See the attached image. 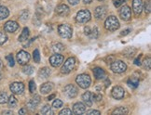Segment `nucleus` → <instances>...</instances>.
<instances>
[{
  "label": "nucleus",
  "mask_w": 151,
  "mask_h": 115,
  "mask_svg": "<svg viewBox=\"0 0 151 115\" xmlns=\"http://www.w3.org/2000/svg\"><path fill=\"white\" fill-rule=\"evenodd\" d=\"M18 28H19V24L17 23L16 21H7L5 23V25H4L5 31L8 32V33H14Z\"/></svg>",
  "instance_id": "obj_14"
},
{
  "label": "nucleus",
  "mask_w": 151,
  "mask_h": 115,
  "mask_svg": "<svg viewBox=\"0 0 151 115\" xmlns=\"http://www.w3.org/2000/svg\"><path fill=\"white\" fill-rule=\"evenodd\" d=\"M19 114H26V109H24V108L21 109L19 111Z\"/></svg>",
  "instance_id": "obj_47"
},
{
  "label": "nucleus",
  "mask_w": 151,
  "mask_h": 115,
  "mask_svg": "<svg viewBox=\"0 0 151 115\" xmlns=\"http://www.w3.org/2000/svg\"><path fill=\"white\" fill-rule=\"evenodd\" d=\"M29 37V29L27 27H25L24 30H22L21 35L19 36V41L20 42H24V41H26Z\"/></svg>",
  "instance_id": "obj_24"
},
{
  "label": "nucleus",
  "mask_w": 151,
  "mask_h": 115,
  "mask_svg": "<svg viewBox=\"0 0 151 115\" xmlns=\"http://www.w3.org/2000/svg\"><path fill=\"white\" fill-rule=\"evenodd\" d=\"M1 79H2V73L0 72V80H1Z\"/></svg>",
  "instance_id": "obj_54"
},
{
  "label": "nucleus",
  "mask_w": 151,
  "mask_h": 115,
  "mask_svg": "<svg viewBox=\"0 0 151 115\" xmlns=\"http://www.w3.org/2000/svg\"><path fill=\"white\" fill-rule=\"evenodd\" d=\"M104 27H106V30H108L110 32L117 31L119 28V21L117 19V17L109 16L106 20V22H104Z\"/></svg>",
  "instance_id": "obj_1"
},
{
  "label": "nucleus",
  "mask_w": 151,
  "mask_h": 115,
  "mask_svg": "<svg viewBox=\"0 0 151 115\" xmlns=\"http://www.w3.org/2000/svg\"><path fill=\"white\" fill-rule=\"evenodd\" d=\"M8 40V36L7 34L3 32H0V45H3L4 43L7 42Z\"/></svg>",
  "instance_id": "obj_36"
},
{
  "label": "nucleus",
  "mask_w": 151,
  "mask_h": 115,
  "mask_svg": "<svg viewBox=\"0 0 151 115\" xmlns=\"http://www.w3.org/2000/svg\"><path fill=\"white\" fill-rule=\"evenodd\" d=\"M37 89V85H36V83L33 80H31L30 82H29V91H30V93H34L35 91Z\"/></svg>",
  "instance_id": "obj_35"
},
{
  "label": "nucleus",
  "mask_w": 151,
  "mask_h": 115,
  "mask_svg": "<svg viewBox=\"0 0 151 115\" xmlns=\"http://www.w3.org/2000/svg\"><path fill=\"white\" fill-rule=\"evenodd\" d=\"M77 21L80 23H86L91 20V12L88 9H82L79 10L77 14Z\"/></svg>",
  "instance_id": "obj_6"
},
{
  "label": "nucleus",
  "mask_w": 151,
  "mask_h": 115,
  "mask_svg": "<svg viewBox=\"0 0 151 115\" xmlns=\"http://www.w3.org/2000/svg\"><path fill=\"white\" fill-rule=\"evenodd\" d=\"M55 97V95L54 94H52V95H50V97H48V100H51L52 99H54Z\"/></svg>",
  "instance_id": "obj_49"
},
{
  "label": "nucleus",
  "mask_w": 151,
  "mask_h": 115,
  "mask_svg": "<svg viewBox=\"0 0 151 115\" xmlns=\"http://www.w3.org/2000/svg\"><path fill=\"white\" fill-rule=\"evenodd\" d=\"M86 111V105L81 102H78L73 106V113L74 114H83Z\"/></svg>",
  "instance_id": "obj_16"
},
{
  "label": "nucleus",
  "mask_w": 151,
  "mask_h": 115,
  "mask_svg": "<svg viewBox=\"0 0 151 115\" xmlns=\"http://www.w3.org/2000/svg\"><path fill=\"white\" fill-rule=\"evenodd\" d=\"M99 1H104V0H99Z\"/></svg>",
  "instance_id": "obj_55"
},
{
  "label": "nucleus",
  "mask_w": 151,
  "mask_h": 115,
  "mask_svg": "<svg viewBox=\"0 0 151 115\" xmlns=\"http://www.w3.org/2000/svg\"><path fill=\"white\" fill-rule=\"evenodd\" d=\"M111 94H112V97L115 99L119 100V99H122L124 97L125 91L122 87H121V86H115L111 91Z\"/></svg>",
  "instance_id": "obj_12"
},
{
  "label": "nucleus",
  "mask_w": 151,
  "mask_h": 115,
  "mask_svg": "<svg viewBox=\"0 0 151 115\" xmlns=\"http://www.w3.org/2000/svg\"><path fill=\"white\" fill-rule=\"evenodd\" d=\"M53 84L52 83H45L43 84H41V86H40V92L43 94V95H46V94H49L50 92L53 89Z\"/></svg>",
  "instance_id": "obj_20"
},
{
  "label": "nucleus",
  "mask_w": 151,
  "mask_h": 115,
  "mask_svg": "<svg viewBox=\"0 0 151 115\" xmlns=\"http://www.w3.org/2000/svg\"><path fill=\"white\" fill-rule=\"evenodd\" d=\"M73 112L70 109H63L60 111V115H71Z\"/></svg>",
  "instance_id": "obj_41"
},
{
  "label": "nucleus",
  "mask_w": 151,
  "mask_h": 115,
  "mask_svg": "<svg viewBox=\"0 0 151 115\" xmlns=\"http://www.w3.org/2000/svg\"><path fill=\"white\" fill-rule=\"evenodd\" d=\"M93 74H94V77L97 80L106 79V72H104L102 68H99V67H96L93 69Z\"/></svg>",
  "instance_id": "obj_19"
},
{
  "label": "nucleus",
  "mask_w": 151,
  "mask_h": 115,
  "mask_svg": "<svg viewBox=\"0 0 151 115\" xmlns=\"http://www.w3.org/2000/svg\"><path fill=\"white\" fill-rule=\"evenodd\" d=\"M131 16H132V9L129 6H123L122 8L120 9L119 10V17L123 21H129L131 19Z\"/></svg>",
  "instance_id": "obj_10"
},
{
  "label": "nucleus",
  "mask_w": 151,
  "mask_h": 115,
  "mask_svg": "<svg viewBox=\"0 0 151 115\" xmlns=\"http://www.w3.org/2000/svg\"><path fill=\"white\" fill-rule=\"evenodd\" d=\"M28 16H29L28 11H27V10H24V11H22V12L21 13V20H22V21H26V20L28 19Z\"/></svg>",
  "instance_id": "obj_42"
},
{
  "label": "nucleus",
  "mask_w": 151,
  "mask_h": 115,
  "mask_svg": "<svg viewBox=\"0 0 151 115\" xmlns=\"http://www.w3.org/2000/svg\"><path fill=\"white\" fill-rule=\"evenodd\" d=\"M79 1H80V0H68V2L70 3L71 5H73V6L78 4V3H79Z\"/></svg>",
  "instance_id": "obj_46"
},
{
  "label": "nucleus",
  "mask_w": 151,
  "mask_h": 115,
  "mask_svg": "<svg viewBox=\"0 0 151 115\" xmlns=\"http://www.w3.org/2000/svg\"><path fill=\"white\" fill-rule=\"evenodd\" d=\"M76 82H77V84L80 86L81 88L86 89L91 85V77L88 75V74L82 73V74H79V75L77 77Z\"/></svg>",
  "instance_id": "obj_3"
},
{
  "label": "nucleus",
  "mask_w": 151,
  "mask_h": 115,
  "mask_svg": "<svg viewBox=\"0 0 151 115\" xmlns=\"http://www.w3.org/2000/svg\"><path fill=\"white\" fill-rule=\"evenodd\" d=\"M52 49H53L54 52L60 53L62 51L65 50V45H63L62 43H55L52 45Z\"/></svg>",
  "instance_id": "obj_25"
},
{
  "label": "nucleus",
  "mask_w": 151,
  "mask_h": 115,
  "mask_svg": "<svg viewBox=\"0 0 151 115\" xmlns=\"http://www.w3.org/2000/svg\"><path fill=\"white\" fill-rule=\"evenodd\" d=\"M6 59H7V60H8V62H9V65L10 67H13V66H14L15 62H14V59H13V56H12V55H11V54L8 55L7 57H6Z\"/></svg>",
  "instance_id": "obj_38"
},
{
  "label": "nucleus",
  "mask_w": 151,
  "mask_h": 115,
  "mask_svg": "<svg viewBox=\"0 0 151 115\" xmlns=\"http://www.w3.org/2000/svg\"><path fill=\"white\" fill-rule=\"evenodd\" d=\"M30 59H31L30 54L24 50H21L18 52V54H17V61H18L20 65L27 64L29 60H30Z\"/></svg>",
  "instance_id": "obj_7"
},
{
  "label": "nucleus",
  "mask_w": 151,
  "mask_h": 115,
  "mask_svg": "<svg viewBox=\"0 0 151 115\" xmlns=\"http://www.w3.org/2000/svg\"><path fill=\"white\" fill-rule=\"evenodd\" d=\"M123 3V0H114V6L116 8H119L120 7L121 5Z\"/></svg>",
  "instance_id": "obj_44"
},
{
  "label": "nucleus",
  "mask_w": 151,
  "mask_h": 115,
  "mask_svg": "<svg viewBox=\"0 0 151 115\" xmlns=\"http://www.w3.org/2000/svg\"><path fill=\"white\" fill-rule=\"evenodd\" d=\"M150 10H151V4H150V0H147L145 3V11L146 13H150Z\"/></svg>",
  "instance_id": "obj_40"
},
{
  "label": "nucleus",
  "mask_w": 151,
  "mask_h": 115,
  "mask_svg": "<svg viewBox=\"0 0 151 115\" xmlns=\"http://www.w3.org/2000/svg\"><path fill=\"white\" fill-rule=\"evenodd\" d=\"M1 66H2V60H0V67H1Z\"/></svg>",
  "instance_id": "obj_53"
},
{
  "label": "nucleus",
  "mask_w": 151,
  "mask_h": 115,
  "mask_svg": "<svg viewBox=\"0 0 151 115\" xmlns=\"http://www.w3.org/2000/svg\"><path fill=\"white\" fill-rule=\"evenodd\" d=\"M50 75V70L47 67H44L42 69H40L38 72V76L42 79H47Z\"/></svg>",
  "instance_id": "obj_22"
},
{
  "label": "nucleus",
  "mask_w": 151,
  "mask_h": 115,
  "mask_svg": "<svg viewBox=\"0 0 151 115\" xmlns=\"http://www.w3.org/2000/svg\"><path fill=\"white\" fill-rule=\"evenodd\" d=\"M106 13H107V9L106 7H104V6H99V7H97L94 10V16L98 20L104 19V17L106 16Z\"/></svg>",
  "instance_id": "obj_13"
},
{
  "label": "nucleus",
  "mask_w": 151,
  "mask_h": 115,
  "mask_svg": "<svg viewBox=\"0 0 151 115\" xmlns=\"http://www.w3.org/2000/svg\"><path fill=\"white\" fill-rule=\"evenodd\" d=\"M128 84H129V86H131L132 88H136L139 84V80L135 77H131L128 80Z\"/></svg>",
  "instance_id": "obj_26"
},
{
  "label": "nucleus",
  "mask_w": 151,
  "mask_h": 115,
  "mask_svg": "<svg viewBox=\"0 0 151 115\" xmlns=\"http://www.w3.org/2000/svg\"><path fill=\"white\" fill-rule=\"evenodd\" d=\"M103 99V97L102 95L100 94H95V95H91V99L93 100V101H96V102H99L101 101Z\"/></svg>",
  "instance_id": "obj_39"
},
{
  "label": "nucleus",
  "mask_w": 151,
  "mask_h": 115,
  "mask_svg": "<svg viewBox=\"0 0 151 115\" xmlns=\"http://www.w3.org/2000/svg\"><path fill=\"white\" fill-rule=\"evenodd\" d=\"M22 72L26 74V75H31V74H33V72H34V67L31 65L25 64V66L22 68Z\"/></svg>",
  "instance_id": "obj_27"
},
{
  "label": "nucleus",
  "mask_w": 151,
  "mask_h": 115,
  "mask_svg": "<svg viewBox=\"0 0 151 115\" xmlns=\"http://www.w3.org/2000/svg\"><path fill=\"white\" fill-rule=\"evenodd\" d=\"M85 112H86V114H89V115H100L101 114V112L99 111H95V110H90Z\"/></svg>",
  "instance_id": "obj_43"
},
{
  "label": "nucleus",
  "mask_w": 151,
  "mask_h": 115,
  "mask_svg": "<svg viewBox=\"0 0 151 115\" xmlns=\"http://www.w3.org/2000/svg\"><path fill=\"white\" fill-rule=\"evenodd\" d=\"M52 107L55 109H59L61 107H63V101L61 99H55L52 103Z\"/></svg>",
  "instance_id": "obj_37"
},
{
  "label": "nucleus",
  "mask_w": 151,
  "mask_h": 115,
  "mask_svg": "<svg viewBox=\"0 0 151 115\" xmlns=\"http://www.w3.org/2000/svg\"><path fill=\"white\" fill-rule=\"evenodd\" d=\"M91 93L90 91H87L82 95V99L83 102L85 103V105H87L88 107H91L92 105V99H91Z\"/></svg>",
  "instance_id": "obj_21"
},
{
  "label": "nucleus",
  "mask_w": 151,
  "mask_h": 115,
  "mask_svg": "<svg viewBox=\"0 0 151 115\" xmlns=\"http://www.w3.org/2000/svg\"><path fill=\"white\" fill-rule=\"evenodd\" d=\"M98 35H99V31H98L97 27H93V28H91V32L89 34V37L91 38H97Z\"/></svg>",
  "instance_id": "obj_31"
},
{
  "label": "nucleus",
  "mask_w": 151,
  "mask_h": 115,
  "mask_svg": "<svg viewBox=\"0 0 151 115\" xmlns=\"http://www.w3.org/2000/svg\"><path fill=\"white\" fill-rule=\"evenodd\" d=\"M9 15V10L8 9V8L4 7V6H0V21L8 18Z\"/></svg>",
  "instance_id": "obj_23"
},
{
  "label": "nucleus",
  "mask_w": 151,
  "mask_h": 115,
  "mask_svg": "<svg viewBox=\"0 0 151 115\" xmlns=\"http://www.w3.org/2000/svg\"><path fill=\"white\" fill-rule=\"evenodd\" d=\"M63 55H60V54H55V55H52L50 58V63L52 67H59L62 63L63 62Z\"/></svg>",
  "instance_id": "obj_11"
},
{
  "label": "nucleus",
  "mask_w": 151,
  "mask_h": 115,
  "mask_svg": "<svg viewBox=\"0 0 151 115\" xmlns=\"http://www.w3.org/2000/svg\"><path fill=\"white\" fill-rule=\"evenodd\" d=\"M8 99H9V97L7 93H6V92H1V93H0V103H1V104H5V103L8 102Z\"/></svg>",
  "instance_id": "obj_32"
},
{
  "label": "nucleus",
  "mask_w": 151,
  "mask_h": 115,
  "mask_svg": "<svg viewBox=\"0 0 151 115\" xmlns=\"http://www.w3.org/2000/svg\"><path fill=\"white\" fill-rule=\"evenodd\" d=\"M33 58H34V60H35V62H36V63H39L40 62V53H39L38 49H35L34 50Z\"/></svg>",
  "instance_id": "obj_33"
},
{
  "label": "nucleus",
  "mask_w": 151,
  "mask_h": 115,
  "mask_svg": "<svg viewBox=\"0 0 151 115\" xmlns=\"http://www.w3.org/2000/svg\"><path fill=\"white\" fill-rule=\"evenodd\" d=\"M40 101H41L40 97L38 95H36L34 97H32L30 100H29V102L27 103V106L30 110H35V109H36L37 107V105L40 103Z\"/></svg>",
  "instance_id": "obj_17"
},
{
  "label": "nucleus",
  "mask_w": 151,
  "mask_h": 115,
  "mask_svg": "<svg viewBox=\"0 0 151 115\" xmlns=\"http://www.w3.org/2000/svg\"><path fill=\"white\" fill-rule=\"evenodd\" d=\"M110 68L115 73H122L127 70V65L121 60H116L112 63Z\"/></svg>",
  "instance_id": "obj_5"
},
{
  "label": "nucleus",
  "mask_w": 151,
  "mask_h": 115,
  "mask_svg": "<svg viewBox=\"0 0 151 115\" xmlns=\"http://www.w3.org/2000/svg\"><path fill=\"white\" fill-rule=\"evenodd\" d=\"M17 99H16V97L13 96V95H11L9 97V99H8V104H9V107L10 108H15L17 106Z\"/></svg>",
  "instance_id": "obj_28"
},
{
  "label": "nucleus",
  "mask_w": 151,
  "mask_h": 115,
  "mask_svg": "<svg viewBox=\"0 0 151 115\" xmlns=\"http://www.w3.org/2000/svg\"><path fill=\"white\" fill-rule=\"evenodd\" d=\"M144 7V3L142 0H133L132 1V9L136 15H140Z\"/></svg>",
  "instance_id": "obj_15"
},
{
  "label": "nucleus",
  "mask_w": 151,
  "mask_h": 115,
  "mask_svg": "<svg viewBox=\"0 0 151 115\" xmlns=\"http://www.w3.org/2000/svg\"><path fill=\"white\" fill-rule=\"evenodd\" d=\"M3 114H13V112L10 111H3Z\"/></svg>",
  "instance_id": "obj_50"
},
{
  "label": "nucleus",
  "mask_w": 151,
  "mask_h": 115,
  "mask_svg": "<svg viewBox=\"0 0 151 115\" xmlns=\"http://www.w3.org/2000/svg\"><path fill=\"white\" fill-rule=\"evenodd\" d=\"M56 13L58 15H61V16H66L68 15L69 11H70V9H69L68 6L63 4V5H59L58 7L56 8Z\"/></svg>",
  "instance_id": "obj_18"
},
{
  "label": "nucleus",
  "mask_w": 151,
  "mask_h": 115,
  "mask_svg": "<svg viewBox=\"0 0 151 115\" xmlns=\"http://www.w3.org/2000/svg\"><path fill=\"white\" fill-rule=\"evenodd\" d=\"M76 66V60L75 58H69V59L66 60V61L65 62V64L61 69V72L63 74H68L69 72H71L74 68Z\"/></svg>",
  "instance_id": "obj_4"
},
{
  "label": "nucleus",
  "mask_w": 151,
  "mask_h": 115,
  "mask_svg": "<svg viewBox=\"0 0 151 115\" xmlns=\"http://www.w3.org/2000/svg\"><path fill=\"white\" fill-rule=\"evenodd\" d=\"M131 33V29H126V30H124V31H122L120 33V35L121 36H125V35H128Z\"/></svg>",
  "instance_id": "obj_45"
},
{
  "label": "nucleus",
  "mask_w": 151,
  "mask_h": 115,
  "mask_svg": "<svg viewBox=\"0 0 151 115\" xmlns=\"http://www.w3.org/2000/svg\"><path fill=\"white\" fill-rule=\"evenodd\" d=\"M58 33H59L61 37L69 39L73 35V29L68 24H61L58 27Z\"/></svg>",
  "instance_id": "obj_2"
},
{
  "label": "nucleus",
  "mask_w": 151,
  "mask_h": 115,
  "mask_svg": "<svg viewBox=\"0 0 151 115\" xmlns=\"http://www.w3.org/2000/svg\"><path fill=\"white\" fill-rule=\"evenodd\" d=\"M63 93H65V95L67 97H69V99H74V97H76L78 96V90L75 85L67 84L65 87V89H63Z\"/></svg>",
  "instance_id": "obj_8"
},
{
  "label": "nucleus",
  "mask_w": 151,
  "mask_h": 115,
  "mask_svg": "<svg viewBox=\"0 0 151 115\" xmlns=\"http://www.w3.org/2000/svg\"><path fill=\"white\" fill-rule=\"evenodd\" d=\"M41 113L44 115H51L53 114V111H52L50 106L49 105H45L42 109H41Z\"/></svg>",
  "instance_id": "obj_30"
},
{
  "label": "nucleus",
  "mask_w": 151,
  "mask_h": 115,
  "mask_svg": "<svg viewBox=\"0 0 151 115\" xmlns=\"http://www.w3.org/2000/svg\"><path fill=\"white\" fill-rule=\"evenodd\" d=\"M127 113H128V109L125 107H119L113 111V114H118V115L127 114Z\"/></svg>",
  "instance_id": "obj_29"
},
{
  "label": "nucleus",
  "mask_w": 151,
  "mask_h": 115,
  "mask_svg": "<svg viewBox=\"0 0 151 115\" xmlns=\"http://www.w3.org/2000/svg\"><path fill=\"white\" fill-rule=\"evenodd\" d=\"M134 64L137 65V66H140L141 65V60H140V59H136L134 60Z\"/></svg>",
  "instance_id": "obj_48"
},
{
  "label": "nucleus",
  "mask_w": 151,
  "mask_h": 115,
  "mask_svg": "<svg viewBox=\"0 0 151 115\" xmlns=\"http://www.w3.org/2000/svg\"><path fill=\"white\" fill-rule=\"evenodd\" d=\"M143 66H144V68L145 69H147V70H150V68H151V60H150V58L148 57V58H147L146 60H144V62H143Z\"/></svg>",
  "instance_id": "obj_34"
},
{
  "label": "nucleus",
  "mask_w": 151,
  "mask_h": 115,
  "mask_svg": "<svg viewBox=\"0 0 151 115\" xmlns=\"http://www.w3.org/2000/svg\"><path fill=\"white\" fill-rule=\"evenodd\" d=\"M91 1H92V0H83L84 4H91Z\"/></svg>",
  "instance_id": "obj_52"
},
{
  "label": "nucleus",
  "mask_w": 151,
  "mask_h": 115,
  "mask_svg": "<svg viewBox=\"0 0 151 115\" xmlns=\"http://www.w3.org/2000/svg\"><path fill=\"white\" fill-rule=\"evenodd\" d=\"M10 88V91L12 92L13 94L15 95H21L24 93V84L22 83H20V82H15V83H12L9 86Z\"/></svg>",
  "instance_id": "obj_9"
},
{
  "label": "nucleus",
  "mask_w": 151,
  "mask_h": 115,
  "mask_svg": "<svg viewBox=\"0 0 151 115\" xmlns=\"http://www.w3.org/2000/svg\"><path fill=\"white\" fill-rule=\"evenodd\" d=\"M104 84H106V86H108L110 85V81L108 79H106V83H104Z\"/></svg>",
  "instance_id": "obj_51"
}]
</instances>
